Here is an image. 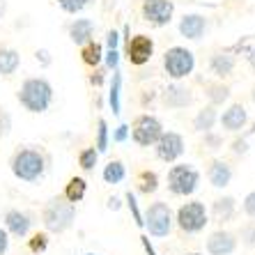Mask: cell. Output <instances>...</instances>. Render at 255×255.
<instances>
[{"mask_svg": "<svg viewBox=\"0 0 255 255\" xmlns=\"http://www.w3.org/2000/svg\"><path fill=\"white\" fill-rule=\"evenodd\" d=\"M16 99L30 113H44V111H48L51 101H53V88L42 76L25 78L23 83H21V88H18Z\"/></svg>", "mask_w": 255, "mask_h": 255, "instance_id": "cell-1", "label": "cell"}, {"mask_svg": "<svg viewBox=\"0 0 255 255\" xmlns=\"http://www.w3.org/2000/svg\"><path fill=\"white\" fill-rule=\"evenodd\" d=\"M9 166H12V172L14 177L21 179V182H39L44 177V170H46V159L39 149L35 147H21L14 152L12 161H9Z\"/></svg>", "mask_w": 255, "mask_h": 255, "instance_id": "cell-2", "label": "cell"}, {"mask_svg": "<svg viewBox=\"0 0 255 255\" xmlns=\"http://www.w3.org/2000/svg\"><path fill=\"white\" fill-rule=\"evenodd\" d=\"M74 219H76V205L69 202L65 196L48 200L42 212V221H44V226H46V230L55 232V235L69 230L74 226Z\"/></svg>", "mask_w": 255, "mask_h": 255, "instance_id": "cell-3", "label": "cell"}, {"mask_svg": "<svg viewBox=\"0 0 255 255\" xmlns=\"http://www.w3.org/2000/svg\"><path fill=\"white\" fill-rule=\"evenodd\" d=\"M200 184V172L189 163H177L168 170V189L172 196H191Z\"/></svg>", "mask_w": 255, "mask_h": 255, "instance_id": "cell-4", "label": "cell"}, {"mask_svg": "<svg viewBox=\"0 0 255 255\" xmlns=\"http://www.w3.org/2000/svg\"><path fill=\"white\" fill-rule=\"evenodd\" d=\"M163 69H166V74L170 78H175V81L186 78L191 71L196 69V55L184 46H170L166 53H163Z\"/></svg>", "mask_w": 255, "mask_h": 255, "instance_id": "cell-5", "label": "cell"}, {"mask_svg": "<svg viewBox=\"0 0 255 255\" xmlns=\"http://www.w3.org/2000/svg\"><path fill=\"white\" fill-rule=\"evenodd\" d=\"M207 223H209L207 209H205V205H202L200 200L184 202V205L177 209V226H179V230H184L186 235L202 232Z\"/></svg>", "mask_w": 255, "mask_h": 255, "instance_id": "cell-6", "label": "cell"}, {"mask_svg": "<svg viewBox=\"0 0 255 255\" xmlns=\"http://www.w3.org/2000/svg\"><path fill=\"white\" fill-rule=\"evenodd\" d=\"M142 226L147 228L152 237H168L172 230V212L168 207V202L163 200L152 202L147 207V212H145Z\"/></svg>", "mask_w": 255, "mask_h": 255, "instance_id": "cell-7", "label": "cell"}, {"mask_svg": "<svg viewBox=\"0 0 255 255\" xmlns=\"http://www.w3.org/2000/svg\"><path fill=\"white\" fill-rule=\"evenodd\" d=\"M163 133V125L154 115H138L131 125V138L140 147H152Z\"/></svg>", "mask_w": 255, "mask_h": 255, "instance_id": "cell-8", "label": "cell"}, {"mask_svg": "<svg viewBox=\"0 0 255 255\" xmlns=\"http://www.w3.org/2000/svg\"><path fill=\"white\" fill-rule=\"evenodd\" d=\"M127 60L131 65L142 67L147 65L152 55H154V39L149 35H136V37H129L127 39Z\"/></svg>", "mask_w": 255, "mask_h": 255, "instance_id": "cell-9", "label": "cell"}, {"mask_svg": "<svg viewBox=\"0 0 255 255\" xmlns=\"http://www.w3.org/2000/svg\"><path fill=\"white\" fill-rule=\"evenodd\" d=\"M140 12L147 23L156 25V28H163V25H168L172 21L175 5H172V0H145Z\"/></svg>", "mask_w": 255, "mask_h": 255, "instance_id": "cell-10", "label": "cell"}, {"mask_svg": "<svg viewBox=\"0 0 255 255\" xmlns=\"http://www.w3.org/2000/svg\"><path fill=\"white\" fill-rule=\"evenodd\" d=\"M182 154H184V138L175 131H163L161 138L156 140V156L166 163H172Z\"/></svg>", "mask_w": 255, "mask_h": 255, "instance_id": "cell-11", "label": "cell"}, {"mask_svg": "<svg viewBox=\"0 0 255 255\" xmlns=\"http://www.w3.org/2000/svg\"><path fill=\"white\" fill-rule=\"evenodd\" d=\"M161 101H163V106L166 108H175V111H179V108H186V106L193 104V92L182 83H172L163 90Z\"/></svg>", "mask_w": 255, "mask_h": 255, "instance_id": "cell-12", "label": "cell"}, {"mask_svg": "<svg viewBox=\"0 0 255 255\" xmlns=\"http://www.w3.org/2000/svg\"><path fill=\"white\" fill-rule=\"evenodd\" d=\"M237 249V239L228 230H216L207 239V253L209 255H232Z\"/></svg>", "mask_w": 255, "mask_h": 255, "instance_id": "cell-13", "label": "cell"}, {"mask_svg": "<svg viewBox=\"0 0 255 255\" xmlns=\"http://www.w3.org/2000/svg\"><path fill=\"white\" fill-rule=\"evenodd\" d=\"M2 221H5V230L9 235H14V237H25L30 232V228H32L30 216L25 212H21V209H7Z\"/></svg>", "mask_w": 255, "mask_h": 255, "instance_id": "cell-14", "label": "cell"}, {"mask_svg": "<svg viewBox=\"0 0 255 255\" xmlns=\"http://www.w3.org/2000/svg\"><path fill=\"white\" fill-rule=\"evenodd\" d=\"M207 30V16L202 14H184L179 21V35L186 39H200Z\"/></svg>", "mask_w": 255, "mask_h": 255, "instance_id": "cell-15", "label": "cell"}, {"mask_svg": "<svg viewBox=\"0 0 255 255\" xmlns=\"http://www.w3.org/2000/svg\"><path fill=\"white\" fill-rule=\"evenodd\" d=\"M95 37V21L92 18H74L69 25V39L76 46H83V44L92 42Z\"/></svg>", "mask_w": 255, "mask_h": 255, "instance_id": "cell-16", "label": "cell"}, {"mask_svg": "<svg viewBox=\"0 0 255 255\" xmlns=\"http://www.w3.org/2000/svg\"><path fill=\"white\" fill-rule=\"evenodd\" d=\"M246 122H249V113L242 104H232L226 113L221 115V127L226 131H239L246 127Z\"/></svg>", "mask_w": 255, "mask_h": 255, "instance_id": "cell-17", "label": "cell"}, {"mask_svg": "<svg viewBox=\"0 0 255 255\" xmlns=\"http://www.w3.org/2000/svg\"><path fill=\"white\" fill-rule=\"evenodd\" d=\"M207 179H209V184L216 186V189H226L232 182V168L228 166L226 161L214 159L207 168Z\"/></svg>", "mask_w": 255, "mask_h": 255, "instance_id": "cell-18", "label": "cell"}, {"mask_svg": "<svg viewBox=\"0 0 255 255\" xmlns=\"http://www.w3.org/2000/svg\"><path fill=\"white\" fill-rule=\"evenodd\" d=\"M209 69H212L214 76H219V78L230 76L232 71H235V58H232L230 53L219 51V53H214L212 58H209Z\"/></svg>", "mask_w": 255, "mask_h": 255, "instance_id": "cell-19", "label": "cell"}, {"mask_svg": "<svg viewBox=\"0 0 255 255\" xmlns=\"http://www.w3.org/2000/svg\"><path fill=\"white\" fill-rule=\"evenodd\" d=\"M21 67V53L16 48L0 46V76H12Z\"/></svg>", "mask_w": 255, "mask_h": 255, "instance_id": "cell-20", "label": "cell"}, {"mask_svg": "<svg viewBox=\"0 0 255 255\" xmlns=\"http://www.w3.org/2000/svg\"><path fill=\"white\" fill-rule=\"evenodd\" d=\"M235 209H237V202H235L232 196L219 198V200H214V205H212V216H214V221H219V223H228V221H232V216H235Z\"/></svg>", "mask_w": 255, "mask_h": 255, "instance_id": "cell-21", "label": "cell"}, {"mask_svg": "<svg viewBox=\"0 0 255 255\" xmlns=\"http://www.w3.org/2000/svg\"><path fill=\"white\" fill-rule=\"evenodd\" d=\"M219 122V113H216V106H205L200 108L196 113V118H193V129L200 131V133H207V131L214 129V125Z\"/></svg>", "mask_w": 255, "mask_h": 255, "instance_id": "cell-22", "label": "cell"}, {"mask_svg": "<svg viewBox=\"0 0 255 255\" xmlns=\"http://www.w3.org/2000/svg\"><path fill=\"white\" fill-rule=\"evenodd\" d=\"M81 60H83L88 67H99L101 60H104V46L99 42H88L83 44V51H81Z\"/></svg>", "mask_w": 255, "mask_h": 255, "instance_id": "cell-23", "label": "cell"}, {"mask_svg": "<svg viewBox=\"0 0 255 255\" xmlns=\"http://www.w3.org/2000/svg\"><path fill=\"white\" fill-rule=\"evenodd\" d=\"M85 191H88V182L83 177H71L65 186V198L76 205V202H81L85 198Z\"/></svg>", "mask_w": 255, "mask_h": 255, "instance_id": "cell-24", "label": "cell"}, {"mask_svg": "<svg viewBox=\"0 0 255 255\" xmlns=\"http://www.w3.org/2000/svg\"><path fill=\"white\" fill-rule=\"evenodd\" d=\"M205 95H207L212 106H221V104L228 101V97H230V88L223 83H207L205 85Z\"/></svg>", "mask_w": 255, "mask_h": 255, "instance_id": "cell-25", "label": "cell"}, {"mask_svg": "<svg viewBox=\"0 0 255 255\" xmlns=\"http://www.w3.org/2000/svg\"><path fill=\"white\" fill-rule=\"evenodd\" d=\"M125 177H127V170H125V163H122V161H111V163L104 168V182H106V184H120Z\"/></svg>", "mask_w": 255, "mask_h": 255, "instance_id": "cell-26", "label": "cell"}, {"mask_svg": "<svg viewBox=\"0 0 255 255\" xmlns=\"http://www.w3.org/2000/svg\"><path fill=\"white\" fill-rule=\"evenodd\" d=\"M156 189H159V177H156V172L154 170H142L140 175H138V191L145 193V196H149V193H154Z\"/></svg>", "mask_w": 255, "mask_h": 255, "instance_id": "cell-27", "label": "cell"}, {"mask_svg": "<svg viewBox=\"0 0 255 255\" xmlns=\"http://www.w3.org/2000/svg\"><path fill=\"white\" fill-rule=\"evenodd\" d=\"M120 95H122V74H120V69H115L111 92H108V101H111V108H113L115 115H120Z\"/></svg>", "mask_w": 255, "mask_h": 255, "instance_id": "cell-28", "label": "cell"}, {"mask_svg": "<svg viewBox=\"0 0 255 255\" xmlns=\"http://www.w3.org/2000/svg\"><path fill=\"white\" fill-rule=\"evenodd\" d=\"M55 2L67 14H78V12H83L85 7L92 5V0H55Z\"/></svg>", "mask_w": 255, "mask_h": 255, "instance_id": "cell-29", "label": "cell"}, {"mask_svg": "<svg viewBox=\"0 0 255 255\" xmlns=\"http://www.w3.org/2000/svg\"><path fill=\"white\" fill-rule=\"evenodd\" d=\"M97 159H99V152L97 147H85L81 154H78V166L83 170H92L97 166Z\"/></svg>", "mask_w": 255, "mask_h": 255, "instance_id": "cell-30", "label": "cell"}, {"mask_svg": "<svg viewBox=\"0 0 255 255\" xmlns=\"http://www.w3.org/2000/svg\"><path fill=\"white\" fill-rule=\"evenodd\" d=\"M95 147H97L99 154L108 149V125H106V120L104 118L97 122V142H95Z\"/></svg>", "mask_w": 255, "mask_h": 255, "instance_id": "cell-31", "label": "cell"}, {"mask_svg": "<svg viewBox=\"0 0 255 255\" xmlns=\"http://www.w3.org/2000/svg\"><path fill=\"white\" fill-rule=\"evenodd\" d=\"M28 249L32 251V253H44V251L48 249V235L46 232H35L28 242Z\"/></svg>", "mask_w": 255, "mask_h": 255, "instance_id": "cell-32", "label": "cell"}, {"mask_svg": "<svg viewBox=\"0 0 255 255\" xmlns=\"http://www.w3.org/2000/svg\"><path fill=\"white\" fill-rule=\"evenodd\" d=\"M9 131H12V115L7 113V108L0 106V138L9 136Z\"/></svg>", "mask_w": 255, "mask_h": 255, "instance_id": "cell-33", "label": "cell"}, {"mask_svg": "<svg viewBox=\"0 0 255 255\" xmlns=\"http://www.w3.org/2000/svg\"><path fill=\"white\" fill-rule=\"evenodd\" d=\"M127 205H129V209H131V214H133V221H136V226L138 228H142V214H140V209H138V202H136V196L133 193H127Z\"/></svg>", "mask_w": 255, "mask_h": 255, "instance_id": "cell-34", "label": "cell"}, {"mask_svg": "<svg viewBox=\"0 0 255 255\" xmlns=\"http://www.w3.org/2000/svg\"><path fill=\"white\" fill-rule=\"evenodd\" d=\"M104 60H106V67L108 69H118V65H120V51L118 48H111L106 55H104Z\"/></svg>", "mask_w": 255, "mask_h": 255, "instance_id": "cell-35", "label": "cell"}, {"mask_svg": "<svg viewBox=\"0 0 255 255\" xmlns=\"http://www.w3.org/2000/svg\"><path fill=\"white\" fill-rule=\"evenodd\" d=\"M244 212L249 214L251 219H255V191H251L249 196L244 198Z\"/></svg>", "mask_w": 255, "mask_h": 255, "instance_id": "cell-36", "label": "cell"}, {"mask_svg": "<svg viewBox=\"0 0 255 255\" xmlns=\"http://www.w3.org/2000/svg\"><path fill=\"white\" fill-rule=\"evenodd\" d=\"M205 142L209 145V149H221V145H223V138L216 136V133H212V131H207V133H205Z\"/></svg>", "mask_w": 255, "mask_h": 255, "instance_id": "cell-37", "label": "cell"}, {"mask_svg": "<svg viewBox=\"0 0 255 255\" xmlns=\"http://www.w3.org/2000/svg\"><path fill=\"white\" fill-rule=\"evenodd\" d=\"M242 239L246 246H255V226H246L242 230Z\"/></svg>", "mask_w": 255, "mask_h": 255, "instance_id": "cell-38", "label": "cell"}, {"mask_svg": "<svg viewBox=\"0 0 255 255\" xmlns=\"http://www.w3.org/2000/svg\"><path fill=\"white\" fill-rule=\"evenodd\" d=\"M127 136H129V127H127V125H120L118 129H115V133H113V140L115 142H125Z\"/></svg>", "mask_w": 255, "mask_h": 255, "instance_id": "cell-39", "label": "cell"}, {"mask_svg": "<svg viewBox=\"0 0 255 255\" xmlns=\"http://www.w3.org/2000/svg\"><path fill=\"white\" fill-rule=\"evenodd\" d=\"M7 249H9V235L2 226H0V255H5Z\"/></svg>", "mask_w": 255, "mask_h": 255, "instance_id": "cell-40", "label": "cell"}, {"mask_svg": "<svg viewBox=\"0 0 255 255\" xmlns=\"http://www.w3.org/2000/svg\"><path fill=\"white\" fill-rule=\"evenodd\" d=\"M118 44H120V35L115 32V30H108V35H106V46H108V51H111V48H118Z\"/></svg>", "mask_w": 255, "mask_h": 255, "instance_id": "cell-41", "label": "cell"}, {"mask_svg": "<svg viewBox=\"0 0 255 255\" xmlns=\"http://www.w3.org/2000/svg\"><path fill=\"white\" fill-rule=\"evenodd\" d=\"M35 58H37V62H42L44 67H48V65H51V53H48L46 48H39V51H37V53H35Z\"/></svg>", "mask_w": 255, "mask_h": 255, "instance_id": "cell-42", "label": "cell"}, {"mask_svg": "<svg viewBox=\"0 0 255 255\" xmlns=\"http://www.w3.org/2000/svg\"><path fill=\"white\" fill-rule=\"evenodd\" d=\"M246 149H249L246 140H235V142H232V152H237V154H244Z\"/></svg>", "mask_w": 255, "mask_h": 255, "instance_id": "cell-43", "label": "cell"}, {"mask_svg": "<svg viewBox=\"0 0 255 255\" xmlns=\"http://www.w3.org/2000/svg\"><path fill=\"white\" fill-rule=\"evenodd\" d=\"M140 244H142V249H145V253H147V255H156V253H154V249H152V244H149V239H147V237H140Z\"/></svg>", "mask_w": 255, "mask_h": 255, "instance_id": "cell-44", "label": "cell"}, {"mask_svg": "<svg viewBox=\"0 0 255 255\" xmlns=\"http://www.w3.org/2000/svg\"><path fill=\"white\" fill-rule=\"evenodd\" d=\"M101 81H104V74H101V71H95V74L90 76V83L92 85H101Z\"/></svg>", "mask_w": 255, "mask_h": 255, "instance_id": "cell-45", "label": "cell"}, {"mask_svg": "<svg viewBox=\"0 0 255 255\" xmlns=\"http://www.w3.org/2000/svg\"><path fill=\"white\" fill-rule=\"evenodd\" d=\"M5 14H7V0H0V21L5 18Z\"/></svg>", "mask_w": 255, "mask_h": 255, "instance_id": "cell-46", "label": "cell"}, {"mask_svg": "<svg viewBox=\"0 0 255 255\" xmlns=\"http://www.w3.org/2000/svg\"><path fill=\"white\" fill-rule=\"evenodd\" d=\"M108 207H111V209H120V200H118V198H111V200H108Z\"/></svg>", "mask_w": 255, "mask_h": 255, "instance_id": "cell-47", "label": "cell"}, {"mask_svg": "<svg viewBox=\"0 0 255 255\" xmlns=\"http://www.w3.org/2000/svg\"><path fill=\"white\" fill-rule=\"evenodd\" d=\"M249 62H251V67H253V69H255V48H253V51H251V53H249Z\"/></svg>", "mask_w": 255, "mask_h": 255, "instance_id": "cell-48", "label": "cell"}, {"mask_svg": "<svg viewBox=\"0 0 255 255\" xmlns=\"http://www.w3.org/2000/svg\"><path fill=\"white\" fill-rule=\"evenodd\" d=\"M251 97H253V104H255V90H253V95H251Z\"/></svg>", "mask_w": 255, "mask_h": 255, "instance_id": "cell-49", "label": "cell"}, {"mask_svg": "<svg viewBox=\"0 0 255 255\" xmlns=\"http://www.w3.org/2000/svg\"><path fill=\"white\" fill-rule=\"evenodd\" d=\"M186 255H202V253H186Z\"/></svg>", "mask_w": 255, "mask_h": 255, "instance_id": "cell-50", "label": "cell"}, {"mask_svg": "<svg viewBox=\"0 0 255 255\" xmlns=\"http://www.w3.org/2000/svg\"><path fill=\"white\" fill-rule=\"evenodd\" d=\"M88 255H92V253H88Z\"/></svg>", "mask_w": 255, "mask_h": 255, "instance_id": "cell-51", "label": "cell"}]
</instances>
